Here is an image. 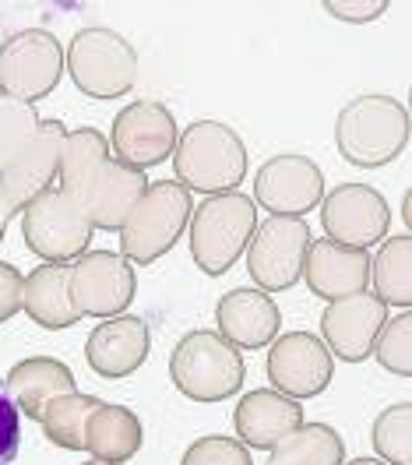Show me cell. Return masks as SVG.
<instances>
[{
    "label": "cell",
    "mask_w": 412,
    "mask_h": 465,
    "mask_svg": "<svg viewBox=\"0 0 412 465\" xmlns=\"http://www.w3.org/2000/svg\"><path fill=\"white\" fill-rule=\"evenodd\" d=\"M57 180L60 191L82 202L92 230H120L131 208L148 191L145 173L113 159L106 152V138L95 127H78L64 134Z\"/></svg>",
    "instance_id": "cell-1"
},
{
    "label": "cell",
    "mask_w": 412,
    "mask_h": 465,
    "mask_svg": "<svg viewBox=\"0 0 412 465\" xmlns=\"http://www.w3.org/2000/svg\"><path fill=\"white\" fill-rule=\"evenodd\" d=\"M335 142L353 166H384L402 155L409 142V114L391 95H359L342 106L335 124Z\"/></svg>",
    "instance_id": "cell-2"
},
{
    "label": "cell",
    "mask_w": 412,
    "mask_h": 465,
    "mask_svg": "<svg viewBox=\"0 0 412 465\" xmlns=\"http://www.w3.org/2000/svg\"><path fill=\"white\" fill-rule=\"evenodd\" d=\"M177 183L187 191L226 194L247 176V148L233 127L219 120H198L177 138L173 148Z\"/></svg>",
    "instance_id": "cell-3"
},
{
    "label": "cell",
    "mask_w": 412,
    "mask_h": 465,
    "mask_svg": "<svg viewBox=\"0 0 412 465\" xmlns=\"http://www.w3.org/2000/svg\"><path fill=\"white\" fill-rule=\"evenodd\" d=\"M258 230V204L247 194H211L191 215V258L205 275H226Z\"/></svg>",
    "instance_id": "cell-4"
},
{
    "label": "cell",
    "mask_w": 412,
    "mask_h": 465,
    "mask_svg": "<svg viewBox=\"0 0 412 465\" xmlns=\"http://www.w3.org/2000/svg\"><path fill=\"white\" fill-rule=\"evenodd\" d=\"M191 215H194V204L183 183L177 180L148 183V191L120 226V258L134 264H152L155 258H162L180 240Z\"/></svg>",
    "instance_id": "cell-5"
},
{
    "label": "cell",
    "mask_w": 412,
    "mask_h": 465,
    "mask_svg": "<svg viewBox=\"0 0 412 465\" xmlns=\"http://www.w3.org/2000/svg\"><path fill=\"white\" fill-rule=\"evenodd\" d=\"M170 378L194 402H222L243 384V356L219 331H191L170 356Z\"/></svg>",
    "instance_id": "cell-6"
},
{
    "label": "cell",
    "mask_w": 412,
    "mask_h": 465,
    "mask_svg": "<svg viewBox=\"0 0 412 465\" xmlns=\"http://www.w3.org/2000/svg\"><path fill=\"white\" fill-rule=\"evenodd\" d=\"M64 64H67V74L74 78L78 92H85L89 99H117L123 92H131L134 78H138L134 46L103 25L74 32V39L64 54Z\"/></svg>",
    "instance_id": "cell-7"
},
{
    "label": "cell",
    "mask_w": 412,
    "mask_h": 465,
    "mask_svg": "<svg viewBox=\"0 0 412 465\" xmlns=\"http://www.w3.org/2000/svg\"><path fill=\"white\" fill-rule=\"evenodd\" d=\"M22 232L32 254H39L46 264H67L89 251L92 223L74 194L50 187L25 204Z\"/></svg>",
    "instance_id": "cell-8"
},
{
    "label": "cell",
    "mask_w": 412,
    "mask_h": 465,
    "mask_svg": "<svg viewBox=\"0 0 412 465\" xmlns=\"http://www.w3.org/2000/svg\"><path fill=\"white\" fill-rule=\"evenodd\" d=\"M64 50L46 29H25L0 46V92L18 103H35L57 88Z\"/></svg>",
    "instance_id": "cell-9"
},
{
    "label": "cell",
    "mask_w": 412,
    "mask_h": 465,
    "mask_svg": "<svg viewBox=\"0 0 412 465\" xmlns=\"http://www.w3.org/2000/svg\"><path fill=\"white\" fill-rule=\"evenodd\" d=\"M310 247L307 219L271 215L258 223V230L247 243V272L261 286V292H282L299 282L303 262Z\"/></svg>",
    "instance_id": "cell-10"
},
{
    "label": "cell",
    "mask_w": 412,
    "mask_h": 465,
    "mask_svg": "<svg viewBox=\"0 0 412 465\" xmlns=\"http://www.w3.org/2000/svg\"><path fill=\"white\" fill-rule=\"evenodd\" d=\"M64 134L67 131L60 120H39L35 134L0 170V215L4 219L25 212V204L35 202L43 191H50V183L57 180L60 170Z\"/></svg>",
    "instance_id": "cell-11"
},
{
    "label": "cell",
    "mask_w": 412,
    "mask_h": 465,
    "mask_svg": "<svg viewBox=\"0 0 412 465\" xmlns=\"http://www.w3.org/2000/svg\"><path fill=\"white\" fill-rule=\"evenodd\" d=\"M134 290L138 282H134L131 262L110 251L82 254L78 262H71V272H67V292L82 318H110L127 311Z\"/></svg>",
    "instance_id": "cell-12"
},
{
    "label": "cell",
    "mask_w": 412,
    "mask_h": 465,
    "mask_svg": "<svg viewBox=\"0 0 412 465\" xmlns=\"http://www.w3.org/2000/svg\"><path fill=\"white\" fill-rule=\"evenodd\" d=\"M110 145H113V159L134 166L145 173L148 166H159L162 159L173 155L177 148V124L173 114L162 106V103H131L123 106L113 120V131H110Z\"/></svg>",
    "instance_id": "cell-13"
},
{
    "label": "cell",
    "mask_w": 412,
    "mask_h": 465,
    "mask_svg": "<svg viewBox=\"0 0 412 465\" xmlns=\"http://www.w3.org/2000/svg\"><path fill=\"white\" fill-rule=\"evenodd\" d=\"M321 223L328 240L367 251L370 243H378L387 236L391 223V208L381 194L367 183H342L335 187L321 204Z\"/></svg>",
    "instance_id": "cell-14"
},
{
    "label": "cell",
    "mask_w": 412,
    "mask_h": 465,
    "mask_svg": "<svg viewBox=\"0 0 412 465\" xmlns=\"http://www.w3.org/2000/svg\"><path fill=\"white\" fill-rule=\"evenodd\" d=\"M331 374H335V360L328 346L307 331H289L275 339V346L268 352V378L275 384V391H282L286 399L321 395L331 384Z\"/></svg>",
    "instance_id": "cell-15"
},
{
    "label": "cell",
    "mask_w": 412,
    "mask_h": 465,
    "mask_svg": "<svg viewBox=\"0 0 412 465\" xmlns=\"http://www.w3.org/2000/svg\"><path fill=\"white\" fill-rule=\"evenodd\" d=\"M324 198V176L307 155H275L258 170L254 202L271 215L303 219Z\"/></svg>",
    "instance_id": "cell-16"
},
{
    "label": "cell",
    "mask_w": 412,
    "mask_h": 465,
    "mask_svg": "<svg viewBox=\"0 0 412 465\" xmlns=\"http://www.w3.org/2000/svg\"><path fill=\"white\" fill-rule=\"evenodd\" d=\"M384 321H387V307L370 292H356V296L328 303V311L321 318L328 352H335V356H342L349 363L367 360L374 352V342L381 335Z\"/></svg>",
    "instance_id": "cell-17"
},
{
    "label": "cell",
    "mask_w": 412,
    "mask_h": 465,
    "mask_svg": "<svg viewBox=\"0 0 412 465\" xmlns=\"http://www.w3.org/2000/svg\"><path fill=\"white\" fill-rule=\"evenodd\" d=\"M303 275H307V286L321 300L335 303V300H346L356 292H367V286H370V254L356 251V247H342L335 240H310Z\"/></svg>",
    "instance_id": "cell-18"
},
{
    "label": "cell",
    "mask_w": 412,
    "mask_h": 465,
    "mask_svg": "<svg viewBox=\"0 0 412 465\" xmlns=\"http://www.w3.org/2000/svg\"><path fill=\"white\" fill-rule=\"evenodd\" d=\"M215 321L219 335L233 349H261L279 335L282 314L268 292L230 290L215 307Z\"/></svg>",
    "instance_id": "cell-19"
},
{
    "label": "cell",
    "mask_w": 412,
    "mask_h": 465,
    "mask_svg": "<svg viewBox=\"0 0 412 465\" xmlns=\"http://www.w3.org/2000/svg\"><path fill=\"white\" fill-rule=\"evenodd\" d=\"M148 356V324L142 318H117L99 324L85 342L89 367L106 381L134 374Z\"/></svg>",
    "instance_id": "cell-20"
},
{
    "label": "cell",
    "mask_w": 412,
    "mask_h": 465,
    "mask_svg": "<svg viewBox=\"0 0 412 465\" xmlns=\"http://www.w3.org/2000/svg\"><path fill=\"white\" fill-rule=\"evenodd\" d=\"M240 444L247 448H275L286 434H293L303 423V409L296 399H286L282 391H247L233 412Z\"/></svg>",
    "instance_id": "cell-21"
},
{
    "label": "cell",
    "mask_w": 412,
    "mask_h": 465,
    "mask_svg": "<svg viewBox=\"0 0 412 465\" xmlns=\"http://www.w3.org/2000/svg\"><path fill=\"white\" fill-rule=\"evenodd\" d=\"M67 264H39L29 279L22 282V307L39 328H71L82 318L67 292Z\"/></svg>",
    "instance_id": "cell-22"
},
{
    "label": "cell",
    "mask_w": 412,
    "mask_h": 465,
    "mask_svg": "<svg viewBox=\"0 0 412 465\" xmlns=\"http://www.w3.org/2000/svg\"><path fill=\"white\" fill-rule=\"evenodd\" d=\"M4 388H7L11 402L18 406V412L39 420L50 399L74 391V374L60 360H25L7 374Z\"/></svg>",
    "instance_id": "cell-23"
},
{
    "label": "cell",
    "mask_w": 412,
    "mask_h": 465,
    "mask_svg": "<svg viewBox=\"0 0 412 465\" xmlns=\"http://www.w3.org/2000/svg\"><path fill=\"white\" fill-rule=\"evenodd\" d=\"M85 448L99 462L117 465L127 462L142 448V423L131 409L123 406H103L95 409L85 423Z\"/></svg>",
    "instance_id": "cell-24"
},
{
    "label": "cell",
    "mask_w": 412,
    "mask_h": 465,
    "mask_svg": "<svg viewBox=\"0 0 412 465\" xmlns=\"http://www.w3.org/2000/svg\"><path fill=\"white\" fill-rule=\"evenodd\" d=\"M346 444L338 430L324 423H299L293 434H286L271 448L268 465H342Z\"/></svg>",
    "instance_id": "cell-25"
},
{
    "label": "cell",
    "mask_w": 412,
    "mask_h": 465,
    "mask_svg": "<svg viewBox=\"0 0 412 465\" xmlns=\"http://www.w3.org/2000/svg\"><path fill=\"white\" fill-rule=\"evenodd\" d=\"M370 282H374L378 300L384 307H409V236L384 240L378 258H370Z\"/></svg>",
    "instance_id": "cell-26"
},
{
    "label": "cell",
    "mask_w": 412,
    "mask_h": 465,
    "mask_svg": "<svg viewBox=\"0 0 412 465\" xmlns=\"http://www.w3.org/2000/svg\"><path fill=\"white\" fill-rule=\"evenodd\" d=\"M99 406H103V402L92 399V395L67 391V395H57V399L46 402L39 423H43V430H46V437H50L54 444L78 451V448H85V423H89V416Z\"/></svg>",
    "instance_id": "cell-27"
},
{
    "label": "cell",
    "mask_w": 412,
    "mask_h": 465,
    "mask_svg": "<svg viewBox=\"0 0 412 465\" xmlns=\"http://www.w3.org/2000/svg\"><path fill=\"white\" fill-rule=\"evenodd\" d=\"M374 448L387 465H412L409 459V402L384 409L374 420Z\"/></svg>",
    "instance_id": "cell-28"
},
{
    "label": "cell",
    "mask_w": 412,
    "mask_h": 465,
    "mask_svg": "<svg viewBox=\"0 0 412 465\" xmlns=\"http://www.w3.org/2000/svg\"><path fill=\"white\" fill-rule=\"evenodd\" d=\"M39 127V114L29 103L0 95V170L15 159V152L29 142Z\"/></svg>",
    "instance_id": "cell-29"
},
{
    "label": "cell",
    "mask_w": 412,
    "mask_h": 465,
    "mask_svg": "<svg viewBox=\"0 0 412 465\" xmlns=\"http://www.w3.org/2000/svg\"><path fill=\"white\" fill-rule=\"evenodd\" d=\"M409 331H412V318L402 314L395 321H384L381 335L374 342V352L381 360L384 371L398 374V378H409Z\"/></svg>",
    "instance_id": "cell-30"
},
{
    "label": "cell",
    "mask_w": 412,
    "mask_h": 465,
    "mask_svg": "<svg viewBox=\"0 0 412 465\" xmlns=\"http://www.w3.org/2000/svg\"><path fill=\"white\" fill-rule=\"evenodd\" d=\"M180 465H254L247 444H240L233 437H201L194 440L187 451H183V462Z\"/></svg>",
    "instance_id": "cell-31"
},
{
    "label": "cell",
    "mask_w": 412,
    "mask_h": 465,
    "mask_svg": "<svg viewBox=\"0 0 412 465\" xmlns=\"http://www.w3.org/2000/svg\"><path fill=\"white\" fill-rule=\"evenodd\" d=\"M22 448V412L11 402L7 388L0 384V465H11Z\"/></svg>",
    "instance_id": "cell-32"
},
{
    "label": "cell",
    "mask_w": 412,
    "mask_h": 465,
    "mask_svg": "<svg viewBox=\"0 0 412 465\" xmlns=\"http://www.w3.org/2000/svg\"><path fill=\"white\" fill-rule=\"evenodd\" d=\"M22 272L15 264L0 262V321L15 318L22 311Z\"/></svg>",
    "instance_id": "cell-33"
},
{
    "label": "cell",
    "mask_w": 412,
    "mask_h": 465,
    "mask_svg": "<svg viewBox=\"0 0 412 465\" xmlns=\"http://www.w3.org/2000/svg\"><path fill=\"white\" fill-rule=\"evenodd\" d=\"M324 11L328 15H335V18H342V22H370V18H378L387 11V0H374V4H324Z\"/></svg>",
    "instance_id": "cell-34"
},
{
    "label": "cell",
    "mask_w": 412,
    "mask_h": 465,
    "mask_svg": "<svg viewBox=\"0 0 412 465\" xmlns=\"http://www.w3.org/2000/svg\"><path fill=\"white\" fill-rule=\"evenodd\" d=\"M349 465H384V462H378V459H356V462H349Z\"/></svg>",
    "instance_id": "cell-35"
},
{
    "label": "cell",
    "mask_w": 412,
    "mask_h": 465,
    "mask_svg": "<svg viewBox=\"0 0 412 465\" xmlns=\"http://www.w3.org/2000/svg\"><path fill=\"white\" fill-rule=\"evenodd\" d=\"M4 232H7V219L0 215V243H4Z\"/></svg>",
    "instance_id": "cell-36"
},
{
    "label": "cell",
    "mask_w": 412,
    "mask_h": 465,
    "mask_svg": "<svg viewBox=\"0 0 412 465\" xmlns=\"http://www.w3.org/2000/svg\"><path fill=\"white\" fill-rule=\"evenodd\" d=\"M89 465H103V462H89Z\"/></svg>",
    "instance_id": "cell-37"
}]
</instances>
